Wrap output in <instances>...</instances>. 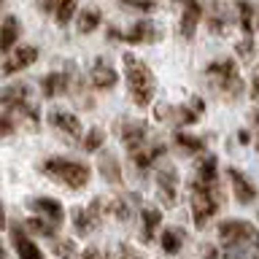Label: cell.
I'll list each match as a JSON object with an SVG mask.
<instances>
[{"instance_id":"6da1fadb","label":"cell","mask_w":259,"mask_h":259,"mask_svg":"<svg viewBox=\"0 0 259 259\" xmlns=\"http://www.w3.org/2000/svg\"><path fill=\"white\" fill-rule=\"evenodd\" d=\"M219 243L227 259H259V230L251 222H240V219L222 222Z\"/></svg>"},{"instance_id":"7a4b0ae2","label":"cell","mask_w":259,"mask_h":259,"mask_svg":"<svg viewBox=\"0 0 259 259\" xmlns=\"http://www.w3.org/2000/svg\"><path fill=\"white\" fill-rule=\"evenodd\" d=\"M205 78H208V87L222 97V100L232 103L243 95V78L238 73V62L224 57V60H213L205 68Z\"/></svg>"},{"instance_id":"3957f363","label":"cell","mask_w":259,"mask_h":259,"mask_svg":"<svg viewBox=\"0 0 259 259\" xmlns=\"http://www.w3.org/2000/svg\"><path fill=\"white\" fill-rule=\"evenodd\" d=\"M124 73H127V87H130V95H133L135 105L146 108L151 100H154V92H157V78L154 73L149 70V65L141 62L135 54H124Z\"/></svg>"},{"instance_id":"277c9868","label":"cell","mask_w":259,"mask_h":259,"mask_svg":"<svg viewBox=\"0 0 259 259\" xmlns=\"http://www.w3.org/2000/svg\"><path fill=\"white\" fill-rule=\"evenodd\" d=\"M192 216H194V224L197 227H205L210 219L216 216V210L222 208V197H219V184H202L194 178L192 186Z\"/></svg>"},{"instance_id":"5b68a950","label":"cell","mask_w":259,"mask_h":259,"mask_svg":"<svg viewBox=\"0 0 259 259\" xmlns=\"http://www.w3.org/2000/svg\"><path fill=\"white\" fill-rule=\"evenodd\" d=\"M40 170L54 178V181H60L65 186H70V189H81V186L89 184V167L81 165L76 159H65V157H54V159H46Z\"/></svg>"},{"instance_id":"8992f818","label":"cell","mask_w":259,"mask_h":259,"mask_svg":"<svg viewBox=\"0 0 259 259\" xmlns=\"http://www.w3.org/2000/svg\"><path fill=\"white\" fill-rule=\"evenodd\" d=\"M27 95H30V89L24 84H8L3 89V111H8L11 116H16L22 124H27L30 130H38L40 116H38V111L27 103Z\"/></svg>"},{"instance_id":"52a82bcc","label":"cell","mask_w":259,"mask_h":259,"mask_svg":"<svg viewBox=\"0 0 259 259\" xmlns=\"http://www.w3.org/2000/svg\"><path fill=\"white\" fill-rule=\"evenodd\" d=\"M202 113H205V103H202V97L194 95L184 105H162L157 111V116L170 121L173 127H186V124H194L197 119H202Z\"/></svg>"},{"instance_id":"ba28073f","label":"cell","mask_w":259,"mask_h":259,"mask_svg":"<svg viewBox=\"0 0 259 259\" xmlns=\"http://www.w3.org/2000/svg\"><path fill=\"white\" fill-rule=\"evenodd\" d=\"M119 138L130 154V151H135V149L149 143V124L141 119H121L119 121Z\"/></svg>"},{"instance_id":"9c48e42d","label":"cell","mask_w":259,"mask_h":259,"mask_svg":"<svg viewBox=\"0 0 259 259\" xmlns=\"http://www.w3.org/2000/svg\"><path fill=\"white\" fill-rule=\"evenodd\" d=\"M108 38L111 40H127V44H154V40L162 38V32L151 22H135L127 32H119L116 27H111Z\"/></svg>"},{"instance_id":"30bf717a","label":"cell","mask_w":259,"mask_h":259,"mask_svg":"<svg viewBox=\"0 0 259 259\" xmlns=\"http://www.w3.org/2000/svg\"><path fill=\"white\" fill-rule=\"evenodd\" d=\"M73 76H76L73 62H68V68H65V70H57V73H49V76H44V78H40V92H44V97H57V95L70 92Z\"/></svg>"},{"instance_id":"8fae6325","label":"cell","mask_w":259,"mask_h":259,"mask_svg":"<svg viewBox=\"0 0 259 259\" xmlns=\"http://www.w3.org/2000/svg\"><path fill=\"white\" fill-rule=\"evenodd\" d=\"M100 208H103L100 200H92L87 208H73V227H76L78 235H89L100 227V222H103Z\"/></svg>"},{"instance_id":"7c38bea8","label":"cell","mask_w":259,"mask_h":259,"mask_svg":"<svg viewBox=\"0 0 259 259\" xmlns=\"http://www.w3.org/2000/svg\"><path fill=\"white\" fill-rule=\"evenodd\" d=\"M49 124H52L57 133L60 135H65L68 138V141H84V138H81V133H84V127H81V121L73 116V113H68V111H52L49 113Z\"/></svg>"},{"instance_id":"4fadbf2b","label":"cell","mask_w":259,"mask_h":259,"mask_svg":"<svg viewBox=\"0 0 259 259\" xmlns=\"http://www.w3.org/2000/svg\"><path fill=\"white\" fill-rule=\"evenodd\" d=\"M35 6H38V11L52 14L54 22L60 24V27H65V24L73 19V14H76L78 0H35Z\"/></svg>"},{"instance_id":"5bb4252c","label":"cell","mask_w":259,"mask_h":259,"mask_svg":"<svg viewBox=\"0 0 259 259\" xmlns=\"http://www.w3.org/2000/svg\"><path fill=\"white\" fill-rule=\"evenodd\" d=\"M157 189H159L162 205H167V208L178 205V173L173 167H165L157 173Z\"/></svg>"},{"instance_id":"9a60e30c","label":"cell","mask_w":259,"mask_h":259,"mask_svg":"<svg viewBox=\"0 0 259 259\" xmlns=\"http://www.w3.org/2000/svg\"><path fill=\"white\" fill-rule=\"evenodd\" d=\"M35 60H38V49H35V46H19L16 52H8V54H6L3 76H14V73L30 68Z\"/></svg>"},{"instance_id":"2e32d148","label":"cell","mask_w":259,"mask_h":259,"mask_svg":"<svg viewBox=\"0 0 259 259\" xmlns=\"http://www.w3.org/2000/svg\"><path fill=\"white\" fill-rule=\"evenodd\" d=\"M89 81H92V87L95 89H111V87H116V70L111 68V62L108 60H103V57H97L95 65H92V73H89Z\"/></svg>"},{"instance_id":"e0dca14e","label":"cell","mask_w":259,"mask_h":259,"mask_svg":"<svg viewBox=\"0 0 259 259\" xmlns=\"http://www.w3.org/2000/svg\"><path fill=\"white\" fill-rule=\"evenodd\" d=\"M8 235H11V243H14V248H16V254H19V259H44L40 248L27 238V235L22 232V227H19V224H11Z\"/></svg>"},{"instance_id":"ac0fdd59","label":"cell","mask_w":259,"mask_h":259,"mask_svg":"<svg viewBox=\"0 0 259 259\" xmlns=\"http://www.w3.org/2000/svg\"><path fill=\"white\" fill-rule=\"evenodd\" d=\"M202 19V3L200 0H186L184 3V14H181V35L186 40L194 38V30Z\"/></svg>"},{"instance_id":"d6986e66","label":"cell","mask_w":259,"mask_h":259,"mask_svg":"<svg viewBox=\"0 0 259 259\" xmlns=\"http://www.w3.org/2000/svg\"><path fill=\"white\" fill-rule=\"evenodd\" d=\"M227 173H230L232 192H235V197H238V202H243V205H248V202H254V200H256V189H254V184H251L248 178L243 176V170H238V167H230Z\"/></svg>"},{"instance_id":"ffe728a7","label":"cell","mask_w":259,"mask_h":259,"mask_svg":"<svg viewBox=\"0 0 259 259\" xmlns=\"http://www.w3.org/2000/svg\"><path fill=\"white\" fill-rule=\"evenodd\" d=\"M159 157H165V146H162V143H154V146L146 143V146H141V149L130 151V159H133V165L138 170H149Z\"/></svg>"},{"instance_id":"44dd1931","label":"cell","mask_w":259,"mask_h":259,"mask_svg":"<svg viewBox=\"0 0 259 259\" xmlns=\"http://www.w3.org/2000/svg\"><path fill=\"white\" fill-rule=\"evenodd\" d=\"M30 208L35 210L38 216H44V219H49V222H54V224H62L65 222V210H62V205L57 200H49V197H35L30 202Z\"/></svg>"},{"instance_id":"7402d4cb","label":"cell","mask_w":259,"mask_h":259,"mask_svg":"<svg viewBox=\"0 0 259 259\" xmlns=\"http://www.w3.org/2000/svg\"><path fill=\"white\" fill-rule=\"evenodd\" d=\"M159 224H162V213H159V210L157 208H143L141 210V240L151 243Z\"/></svg>"},{"instance_id":"603a6c76","label":"cell","mask_w":259,"mask_h":259,"mask_svg":"<svg viewBox=\"0 0 259 259\" xmlns=\"http://www.w3.org/2000/svg\"><path fill=\"white\" fill-rule=\"evenodd\" d=\"M22 35V27H19V22H16V16L8 14L6 19H3V40H0V49L8 54V52H14V44L19 40Z\"/></svg>"},{"instance_id":"cb8c5ba5","label":"cell","mask_w":259,"mask_h":259,"mask_svg":"<svg viewBox=\"0 0 259 259\" xmlns=\"http://www.w3.org/2000/svg\"><path fill=\"white\" fill-rule=\"evenodd\" d=\"M159 243H162V251H165V254H170V256L178 254L181 246H184V230L181 227H167V230L162 232Z\"/></svg>"},{"instance_id":"d4e9b609","label":"cell","mask_w":259,"mask_h":259,"mask_svg":"<svg viewBox=\"0 0 259 259\" xmlns=\"http://www.w3.org/2000/svg\"><path fill=\"white\" fill-rule=\"evenodd\" d=\"M100 22H103V14H100V8H84V11L78 14L76 30L81 32V35H87V32H95L97 27H100Z\"/></svg>"},{"instance_id":"484cf974","label":"cell","mask_w":259,"mask_h":259,"mask_svg":"<svg viewBox=\"0 0 259 259\" xmlns=\"http://www.w3.org/2000/svg\"><path fill=\"white\" fill-rule=\"evenodd\" d=\"M100 173H103V178L108 184H121L124 178H121V167H119V162H116V157L113 154H100Z\"/></svg>"},{"instance_id":"4316f807","label":"cell","mask_w":259,"mask_h":259,"mask_svg":"<svg viewBox=\"0 0 259 259\" xmlns=\"http://www.w3.org/2000/svg\"><path fill=\"white\" fill-rule=\"evenodd\" d=\"M238 24H240L243 35L251 38V32H254V6L248 0H238Z\"/></svg>"},{"instance_id":"83f0119b","label":"cell","mask_w":259,"mask_h":259,"mask_svg":"<svg viewBox=\"0 0 259 259\" xmlns=\"http://www.w3.org/2000/svg\"><path fill=\"white\" fill-rule=\"evenodd\" d=\"M208 30H210V32H216V35H224V32L230 30V16L224 14V8H222V6H213V8H210Z\"/></svg>"},{"instance_id":"f1b7e54d","label":"cell","mask_w":259,"mask_h":259,"mask_svg":"<svg viewBox=\"0 0 259 259\" xmlns=\"http://www.w3.org/2000/svg\"><path fill=\"white\" fill-rule=\"evenodd\" d=\"M173 141H176L178 149L186 151V154H200V151H205V141H202V138H194V135H186V133H176Z\"/></svg>"},{"instance_id":"f546056e","label":"cell","mask_w":259,"mask_h":259,"mask_svg":"<svg viewBox=\"0 0 259 259\" xmlns=\"http://www.w3.org/2000/svg\"><path fill=\"white\" fill-rule=\"evenodd\" d=\"M216 170H219V162H216V157H205L197 165V181H202V184H216Z\"/></svg>"},{"instance_id":"4dcf8cb0","label":"cell","mask_w":259,"mask_h":259,"mask_svg":"<svg viewBox=\"0 0 259 259\" xmlns=\"http://www.w3.org/2000/svg\"><path fill=\"white\" fill-rule=\"evenodd\" d=\"M27 227H30V230L32 232H38V235H44V238H54V235H57V230H54V222H49V219H44V216H30L27 219Z\"/></svg>"},{"instance_id":"1f68e13d","label":"cell","mask_w":259,"mask_h":259,"mask_svg":"<svg viewBox=\"0 0 259 259\" xmlns=\"http://www.w3.org/2000/svg\"><path fill=\"white\" fill-rule=\"evenodd\" d=\"M103 141H105L103 130H100V127H92V130L87 133V138L81 141V149H84V151H97V149L103 146Z\"/></svg>"},{"instance_id":"d6a6232c","label":"cell","mask_w":259,"mask_h":259,"mask_svg":"<svg viewBox=\"0 0 259 259\" xmlns=\"http://www.w3.org/2000/svg\"><path fill=\"white\" fill-rule=\"evenodd\" d=\"M108 210L119 219V222H127L130 213H133V210H130V200H127V197H116V200H111V202H108Z\"/></svg>"},{"instance_id":"836d02e7","label":"cell","mask_w":259,"mask_h":259,"mask_svg":"<svg viewBox=\"0 0 259 259\" xmlns=\"http://www.w3.org/2000/svg\"><path fill=\"white\" fill-rule=\"evenodd\" d=\"M54 254L60 256V259H73V256H76V243H73V240L54 243Z\"/></svg>"},{"instance_id":"e575fe53","label":"cell","mask_w":259,"mask_h":259,"mask_svg":"<svg viewBox=\"0 0 259 259\" xmlns=\"http://www.w3.org/2000/svg\"><path fill=\"white\" fill-rule=\"evenodd\" d=\"M121 6L138 8V11H154V8H157V3H154V0H121Z\"/></svg>"},{"instance_id":"d590c367","label":"cell","mask_w":259,"mask_h":259,"mask_svg":"<svg viewBox=\"0 0 259 259\" xmlns=\"http://www.w3.org/2000/svg\"><path fill=\"white\" fill-rule=\"evenodd\" d=\"M119 259H143V256L138 254L130 243H121V246H119Z\"/></svg>"},{"instance_id":"8d00e7d4","label":"cell","mask_w":259,"mask_h":259,"mask_svg":"<svg viewBox=\"0 0 259 259\" xmlns=\"http://www.w3.org/2000/svg\"><path fill=\"white\" fill-rule=\"evenodd\" d=\"M251 97L259 105V70H254V76H251Z\"/></svg>"},{"instance_id":"74e56055","label":"cell","mask_w":259,"mask_h":259,"mask_svg":"<svg viewBox=\"0 0 259 259\" xmlns=\"http://www.w3.org/2000/svg\"><path fill=\"white\" fill-rule=\"evenodd\" d=\"M81 259H105V254L100 248H87L84 254H81Z\"/></svg>"},{"instance_id":"f35d334b","label":"cell","mask_w":259,"mask_h":259,"mask_svg":"<svg viewBox=\"0 0 259 259\" xmlns=\"http://www.w3.org/2000/svg\"><path fill=\"white\" fill-rule=\"evenodd\" d=\"M202 256H205V259H219V251L213 246H205V248H202Z\"/></svg>"},{"instance_id":"ab89813d","label":"cell","mask_w":259,"mask_h":259,"mask_svg":"<svg viewBox=\"0 0 259 259\" xmlns=\"http://www.w3.org/2000/svg\"><path fill=\"white\" fill-rule=\"evenodd\" d=\"M173 3H186V0H173Z\"/></svg>"},{"instance_id":"60d3db41","label":"cell","mask_w":259,"mask_h":259,"mask_svg":"<svg viewBox=\"0 0 259 259\" xmlns=\"http://www.w3.org/2000/svg\"><path fill=\"white\" fill-rule=\"evenodd\" d=\"M254 119H256V121H259V116H254Z\"/></svg>"}]
</instances>
